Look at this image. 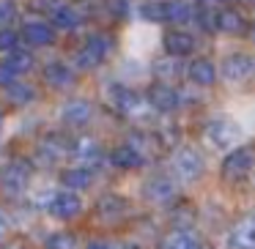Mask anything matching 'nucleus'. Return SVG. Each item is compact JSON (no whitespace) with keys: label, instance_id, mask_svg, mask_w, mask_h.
I'll use <instances>...</instances> for the list:
<instances>
[{"label":"nucleus","instance_id":"nucleus-11","mask_svg":"<svg viewBox=\"0 0 255 249\" xmlns=\"http://www.w3.org/2000/svg\"><path fill=\"white\" fill-rule=\"evenodd\" d=\"M148 101L154 110H162V112H170L178 107V93L176 88H170V85H154L148 93Z\"/></svg>","mask_w":255,"mask_h":249},{"label":"nucleus","instance_id":"nucleus-19","mask_svg":"<svg viewBox=\"0 0 255 249\" xmlns=\"http://www.w3.org/2000/svg\"><path fill=\"white\" fill-rule=\"evenodd\" d=\"M165 44H167V52H170V55H176V58L189 55V52L195 50V39L189 33H181V30H176V33L167 36Z\"/></svg>","mask_w":255,"mask_h":249},{"label":"nucleus","instance_id":"nucleus-33","mask_svg":"<svg viewBox=\"0 0 255 249\" xmlns=\"http://www.w3.org/2000/svg\"><path fill=\"white\" fill-rule=\"evenodd\" d=\"M85 249H113V247H110V244H107V241H91V244H88V247H85Z\"/></svg>","mask_w":255,"mask_h":249},{"label":"nucleus","instance_id":"nucleus-27","mask_svg":"<svg viewBox=\"0 0 255 249\" xmlns=\"http://www.w3.org/2000/svg\"><path fill=\"white\" fill-rule=\"evenodd\" d=\"M47 249H77V238L72 233H55L47 238Z\"/></svg>","mask_w":255,"mask_h":249},{"label":"nucleus","instance_id":"nucleus-26","mask_svg":"<svg viewBox=\"0 0 255 249\" xmlns=\"http://www.w3.org/2000/svg\"><path fill=\"white\" fill-rule=\"evenodd\" d=\"M8 88V96H11V101H17V104H28V101H33V88L30 85H25V83H11V85H6Z\"/></svg>","mask_w":255,"mask_h":249},{"label":"nucleus","instance_id":"nucleus-15","mask_svg":"<svg viewBox=\"0 0 255 249\" xmlns=\"http://www.w3.org/2000/svg\"><path fill=\"white\" fill-rule=\"evenodd\" d=\"M50 19H52V25H55V28H63V30H74L80 25V14L74 11L69 3H58V6L52 8Z\"/></svg>","mask_w":255,"mask_h":249},{"label":"nucleus","instance_id":"nucleus-22","mask_svg":"<svg viewBox=\"0 0 255 249\" xmlns=\"http://www.w3.org/2000/svg\"><path fill=\"white\" fill-rule=\"evenodd\" d=\"M214 22H217V28L220 30H225V33H239V30L244 28V19L239 17L236 11H231V8H225V11H220L214 17Z\"/></svg>","mask_w":255,"mask_h":249},{"label":"nucleus","instance_id":"nucleus-3","mask_svg":"<svg viewBox=\"0 0 255 249\" xmlns=\"http://www.w3.org/2000/svg\"><path fill=\"white\" fill-rule=\"evenodd\" d=\"M107 99H110L113 104L124 112V115H143V112H145L143 110L145 101L140 99L134 90H129L127 85H113V88L107 90Z\"/></svg>","mask_w":255,"mask_h":249},{"label":"nucleus","instance_id":"nucleus-2","mask_svg":"<svg viewBox=\"0 0 255 249\" xmlns=\"http://www.w3.org/2000/svg\"><path fill=\"white\" fill-rule=\"evenodd\" d=\"M30 178V165L22 159H11L0 167V186L6 189L8 194H19L25 189Z\"/></svg>","mask_w":255,"mask_h":249},{"label":"nucleus","instance_id":"nucleus-36","mask_svg":"<svg viewBox=\"0 0 255 249\" xmlns=\"http://www.w3.org/2000/svg\"><path fill=\"white\" fill-rule=\"evenodd\" d=\"M206 3H214V0H206Z\"/></svg>","mask_w":255,"mask_h":249},{"label":"nucleus","instance_id":"nucleus-1","mask_svg":"<svg viewBox=\"0 0 255 249\" xmlns=\"http://www.w3.org/2000/svg\"><path fill=\"white\" fill-rule=\"evenodd\" d=\"M203 159H200V154L198 151H192V148H178L176 154H173V159H170V170H173V175L178 178V181H184V183H192V181H198L200 175H203Z\"/></svg>","mask_w":255,"mask_h":249},{"label":"nucleus","instance_id":"nucleus-12","mask_svg":"<svg viewBox=\"0 0 255 249\" xmlns=\"http://www.w3.org/2000/svg\"><path fill=\"white\" fill-rule=\"evenodd\" d=\"M231 244H233V249H255V216L242 219L233 227Z\"/></svg>","mask_w":255,"mask_h":249},{"label":"nucleus","instance_id":"nucleus-34","mask_svg":"<svg viewBox=\"0 0 255 249\" xmlns=\"http://www.w3.org/2000/svg\"><path fill=\"white\" fill-rule=\"evenodd\" d=\"M6 233V219H3V214H0V236Z\"/></svg>","mask_w":255,"mask_h":249},{"label":"nucleus","instance_id":"nucleus-13","mask_svg":"<svg viewBox=\"0 0 255 249\" xmlns=\"http://www.w3.org/2000/svg\"><path fill=\"white\" fill-rule=\"evenodd\" d=\"M189 80H192L195 85H211L217 80V69H214V63L211 61H206V58H200V61H195V63H189Z\"/></svg>","mask_w":255,"mask_h":249},{"label":"nucleus","instance_id":"nucleus-6","mask_svg":"<svg viewBox=\"0 0 255 249\" xmlns=\"http://www.w3.org/2000/svg\"><path fill=\"white\" fill-rule=\"evenodd\" d=\"M143 194L151 200V203H170L176 197V183L173 178L167 175H156V178H148L143 186Z\"/></svg>","mask_w":255,"mask_h":249},{"label":"nucleus","instance_id":"nucleus-4","mask_svg":"<svg viewBox=\"0 0 255 249\" xmlns=\"http://www.w3.org/2000/svg\"><path fill=\"white\" fill-rule=\"evenodd\" d=\"M107 39L105 36H94V39H88L85 41V47H80L77 52H74V66L77 69H94L96 63L105 58V52H107Z\"/></svg>","mask_w":255,"mask_h":249},{"label":"nucleus","instance_id":"nucleus-16","mask_svg":"<svg viewBox=\"0 0 255 249\" xmlns=\"http://www.w3.org/2000/svg\"><path fill=\"white\" fill-rule=\"evenodd\" d=\"M110 162H113L116 167L132 170V167H140V165H143V154H137V151L129 148V145H121V148H113V151H110Z\"/></svg>","mask_w":255,"mask_h":249},{"label":"nucleus","instance_id":"nucleus-24","mask_svg":"<svg viewBox=\"0 0 255 249\" xmlns=\"http://www.w3.org/2000/svg\"><path fill=\"white\" fill-rule=\"evenodd\" d=\"M61 181L66 183L69 189H85L91 183V170H83V167H80V170H66L61 175Z\"/></svg>","mask_w":255,"mask_h":249},{"label":"nucleus","instance_id":"nucleus-28","mask_svg":"<svg viewBox=\"0 0 255 249\" xmlns=\"http://www.w3.org/2000/svg\"><path fill=\"white\" fill-rule=\"evenodd\" d=\"M17 39L19 36L14 33V30H0V52H14L17 50Z\"/></svg>","mask_w":255,"mask_h":249},{"label":"nucleus","instance_id":"nucleus-10","mask_svg":"<svg viewBox=\"0 0 255 249\" xmlns=\"http://www.w3.org/2000/svg\"><path fill=\"white\" fill-rule=\"evenodd\" d=\"M83 211V203H80L77 194L72 192H63L55 197V203L50 205V214L55 216V219H74V216Z\"/></svg>","mask_w":255,"mask_h":249},{"label":"nucleus","instance_id":"nucleus-7","mask_svg":"<svg viewBox=\"0 0 255 249\" xmlns=\"http://www.w3.org/2000/svg\"><path fill=\"white\" fill-rule=\"evenodd\" d=\"M206 134H209V140L217 148H233L239 143V129L231 121H211Z\"/></svg>","mask_w":255,"mask_h":249},{"label":"nucleus","instance_id":"nucleus-30","mask_svg":"<svg viewBox=\"0 0 255 249\" xmlns=\"http://www.w3.org/2000/svg\"><path fill=\"white\" fill-rule=\"evenodd\" d=\"M14 17H17V6L11 0H0V22H8Z\"/></svg>","mask_w":255,"mask_h":249},{"label":"nucleus","instance_id":"nucleus-25","mask_svg":"<svg viewBox=\"0 0 255 249\" xmlns=\"http://www.w3.org/2000/svg\"><path fill=\"white\" fill-rule=\"evenodd\" d=\"M77 156H80L83 162L96 165V162L102 159V151H99V145H96L94 140H80V143H77Z\"/></svg>","mask_w":255,"mask_h":249},{"label":"nucleus","instance_id":"nucleus-9","mask_svg":"<svg viewBox=\"0 0 255 249\" xmlns=\"http://www.w3.org/2000/svg\"><path fill=\"white\" fill-rule=\"evenodd\" d=\"M250 72H253V58L244 55V52L228 55L225 61H222V74H225L228 80H233V83H239L242 77H247Z\"/></svg>","mask_w":255,"mask_h":249},{"label":"nucleus","instance_id":"nucleus-21","mask_svg":"<svg viewBox=\"0 0 255 249\" xmlns=\"http://www.w3.org/2000/svg\"><path fill=\"white\" fill-rule=\"evenodd\" d=\"M192 19H195V11L189 3H184V0H170L167 3V22L184 25V22H192Z\"/></svg>","mask_w":255,"mask_h":249},{"label":"nucleus","instance_id":"nucleus-14","mask_svg":"<svg viewBox=\"0 0 255 249\" xmlns=\"http://www.w3.org/2000/svg\"><path fill=\"white\" fill-rule=\"evenodd\" d=\"M44 80L52 85V88H63V85H69L74 80V74H72V69H69L66 63L52 61V63L44 66Z\"/></svg>","mask_w":255,"mask_h":249},{"label":"nucleus","instance_id":"nucleus-32","mask_svg":"<svg viewBox=\"0 0 255 249\" xmlns=\"http://www.w3.org/2000/svg\"><path fill=\"white\" fill-rule=\"evenodd\" d=\"M198 19H200V28H206V30H214L217 28V22H211V14L209 11H200Z\"/></svg>","mask_w":255,"mask_h":249},{"label":"nucleus","instance_id":"nucleus-5","mask_svg":"<svg viewBox=\"0 0 255 249\" xmlns=\"http://www.w3.org/2000/svg\"><path fill=\"white\" fill-rule=\"evenodd\" d=\"M253 167H255V151H250V148H236V151H231V154L225 156V162H222V172H225L228 178L247 175Z\"/></svg>","mask_w":255,"mask_h":249},{"label":"nucleus","instance_id":"nucleus-18","mask_svg":"<svg viewBox=\"0 0 255 249\" xmlns=\"http://www.w3.org/2000/svg\"><path fill=\"white\" fill-rule=\"evenodd\" d=\"M162 249H200V238L189 230H176L165 238Z\"/></svg>","mask_w":255,"mask_h":249},{"label":"nucleus","instance_id":"nucleus-23","mask_svg":"<svg viewBox=\"0 0 255 249\" xmlns=\"http://www.w3.org/2000/svg\"><path fill=\"white\" fill-rule=\"evenodd\" d=\"M140 14H143V19H148V22H165L167 19V3L148 0V3L140 6Z\"/></svg>","mask_w":255,"mask_h":249},{"label":"nucleus","instance_id":"nucleus-29","mask_svg":"<svg viewBox=\"0 0 255 249\" xmlns=\"http://www.w3.org/2000/svg\"><path fill=\"white\" fill-rule=\"evenodd\" d=\"M156 74L159 77H178L181 66H178V61H159L156 63Z\"/></svg>","mask_w":255,"mask_h":249},{"label":"nucleus","instance_id":"nucleus-20","mask_svg":"<svg viewBox=\"0 0 255 249\" xmlns=\"http://www.w3.org/2000/svg\"><path fill=\"white\" fill-rule=\"evenodd\" d=\"M127 214V203H124L118 194H107L99 200V216L102 219H118V216Z\"/></svg>","mask_w":255,"mask_h":249},{"label":"nucleus","instance_id":"nucleus-17","mask_svg":"<svg viewBox=\"0 0 255 249\" xmlns=\"http://www.w3.org/2000/svg\"><path fill=\"white\" fill-rule=\"evenodd\" d=\"M91 104L88 101H83V99H74V101H69V104H63V112H61V118L66 123H85L91 118Z\"/></svg>","mask_w":255,"mask_h":249},{"label":"nucleus","instance_id":"nucleus-31","mask_svg":"<svg viewBox=\"0 0 255 249\" xmlns=\"http://www.w3.org/2000/svg\"><path fill=\"white\" fill-rule=\"evenodd\" d=\"M55 197H58V194L52 192V189H47V192H39V197H36V205H47V208H50V205L55 203Z\"/></svg>","mask_w":255,"mask_h":249},{"label":"nucleus","instance_id":"nucleus-8","mask_svg":"<svg viewBox=\"0 0 255 249\" xmlns=\"http://www.w3.org/2000/svg\"><path fill=\"white\" fill-rule=\"evenodd\" d=\"M19 39H22L25 44H30V47H47V44L55 41V30H52L47 22H36V19H33V22H25L22 25Z\"/></svg>","mask_w":255,"mask_h":249},{"label":"nucleus","instance_id":"nucleus-35","mask_svg":"<svg viewBox=\"0 0 255 249\" xmlns=\"http://www.w3.org/2000/svg\"><path fill=\"white\" fill-rule=\"evenodd\" d=\"M6 249H22V247H19V244H8Z\"/></svg>","mask_w":255,"mask_h":249},{"label":"nucleus","instance_id":"nucleus-37","mask_svg":"<svg viewBox=\"0 0 255 249\" xmlns=\"http://www.w3.org/2000/svg\"><path fill=\"white\" fill-rule=\"evenodd\" d=\"M253 39H255V30H253Z\"/></svg>","mask_w":255,"mask_h":249}]
</instances>
